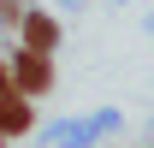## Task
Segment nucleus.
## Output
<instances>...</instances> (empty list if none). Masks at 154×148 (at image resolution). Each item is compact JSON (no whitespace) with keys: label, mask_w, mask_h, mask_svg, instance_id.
<instances>
[{"label":"nucleus","mask_w":154,"mask_h":148,"mask_svg":"<svg viewBox=\"0 0 154 148\" xmlns=\"http://www.w3.org/2000/svg\"><path fill=\"white\" fill-rule=\"evenodd\" d=\"M6 65H12V89H18V95H30V101L54 89V54H36V48H18V54L6 59Z\"/></svg>","instance_id":"1"},{"label":"nucleus","mask_w":154,"mask_h":148,"mask_svg":"<svg viewBox=\"0 0 154 148\" xmlns=\"http://www.w3.org/2000/svg\"><path fill=\"white\" fill-rule=\"evenodd\" d=\"M18 36H24V48H36V54H54V48H59V18L24 6V12H18Z\"/></svg>","instance_id":"2"},{"label":"nucleus","mask_w":154,"mask_h":148,"mask_svg":"<svg viewBox=\"0 0 154 148\" xmlns=\"http://www.w3.org/2000/svg\"><path fill=\"white\" fill-rule=\"evenodd\" d=\"M107 125H113V113H101V119H65V125L48 130V142H54V148H89L95 130H107Z\"/></svg>","instance_id":"3"},{"label":"nucleus","mask_w":154,"mask_h":148,"mask_svg":"<svg viewBox=\"0 0 154 148\" xmlns=\"http://www.w3.org/2000/svg\"><path fill=\"white\" fill-rule=\"evenodd\" d=\"M30 125H36V113H30V95L0 89V136H24Z\"/></svg>","instance_id":"4"},{"label":"nucleus","mask_w":154,"mask_h":148,"mask_svg":"<svg viewBox=\"0 0 154 148\" xmlns=\"http://www.w3.org/2000/svg\"><path fill=\"white\" fill-rule=\"evenodd\" d=\"M18 12H24V0H0V24H18Z\"/></svg>","instance_id":"5"},{"label":"nucleus","mask_w":154,"mask_h":148,"mask_svg":"<svg viewBox=\"0 0 154 148\" xmlns=\"http://www.w3.org/2000/svg\"><path fill=\"white\" fill-rule=\"evenodd\" d=\"M0 89H12V65H6V59H0Z\"/></svg>","instance_id":"6"},{"label":"nucleus","mask_w":154,"mask_h":148,"mask_svg":"<svg viewBox=\"0 0 154 148\" xmlns=\"http://www.w3.org/2000/svg\"><path fill=\"white\" fill-rule=\"evenodd\" d=\"M59 6H83V0H59Z\"/></svg>","instance_id":"7"},{"label":"nucleus","mask_w":154,"mask_h":148,"mask_svg":"<svg viewBox=\"0 0 154 148\" xmlns=\"http://www.w3.org/2000/svg\"><path fill=\"white\" fill-rule=\"evenodd\" d=\"M0 148H6V142H0Z\"/></svg>","instance_id":"8"}]
</instances>
